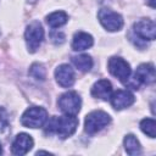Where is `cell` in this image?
Instances as JSON below:
<instances>
[{"label":"cell","mask_w":156,"mask_h":156,"mask_svg":"<svg viewBox=\"0 0 156 156\" xmlns=\"http://www.w3.org/2000/svg\"><path fill=\"white\" fill-rule=\"evenodd\" d=\"M37 0H28V2H35Z\"/></svg>","instance_id":"cb8c5ba5"},{"label":"cell","mask_w":156,"mask_h":156,"mask_svg":"<svg viewBox=\"0 0 156 156\" xmlns=\"http://www.w3.org/2000/svg\"><path fill=\"white\" fill-rule=\"evenodd\" d=\"M140 129L150 138L156 136V122L152 118H145L140 122Z\"/></svg>","instance_id":"ac0fdd59"},{"label":"cell","mask_w":156,"mask_h":156,"mask_svg":"<svg viewBox=\"0 0 156 156\" xmlns=\"http://www.w3.org/2000/svg\"><path fill=\"white\" fill-rule=\"evenodd\" d=\"M33 139L29 134L27 133H20L13 143H12V146H11V152L13 155H17V156H22V155H26L32 147H33Z\"/></svg>","instance_id":"30bf717a"},{"label":"cell","mask_w":156,"mask_h":156,"mask_svg":"<svg viewBox=\"0 0 156 156\" xmlns=\"http://www.w3.org/2000/svg\"><path fill=\"white\" fill-rule=\"evenodd\" d=\"M72 62L73 65L82 72H88L93 67V58L87 55V54H82L78 56H73L72 57Z\"/></svg>","instance_id":"2e32d148"},{"label":"cell","mask_w":156,"mask_h":156,"mask_svg":"<svg viewBox=\"0 0 156 156\" xmlns=\"http://www.w3.org/2000/svg\"><path fill=\"white\" fill-rule=\"evenodd\" d=\"M48 121V112L45 108L39 106H32L27 108L22 117L21 123L27 128H40Z\"/></svg>","instance_id":"7a4b0ae2"},{"label":"cell","mask_w":156,"mask_h":156,"mask_svg":"<svg viewBox=\"0 0 156 156\" xmlns=\"http://www.w3.org/2000/svg\"><path fill=\"white\" fill-rule=\"evenodd\" d=\"M111 122V117L108 113L104 111H93L87 115L84 128L88 134H95L105 128Z\"/></svg>","instance_id":"3957f363"},{"label":"cell","mask_w":156,"mask_h":156,"mask_svg":"<svg viewBox=\"0 0 156 156\" xmlns=\"http://www.w3.org/2000/svg\"><path fill=\"white\" fill-rule=\"evenodd\" d=\"M99 21L101 23V26L110 30V32H116L119 30L123 27V18L119 13L108 10V9H101L98 13Z\"/></svg>","instance_id":"8992f818"},{"label":"cell","mask_w":156,"mask_h":156,"mask_svg":"<svg viewBox=\"0 0 156 156\" xmlns=\"http://www.w3.org/2000/svg\"><path fill=\"white\" fill-rule=\"evenodd\" d=\"M55 78H56V82L62 88H68V87H72L74 83V72L71 66L60 65L55 69Z\"/></svg>","instance_id":"7c38bea8"},{"label":"cell","mask_w":156,"mask_h":156,"mask_svg":"<svg viewBox=\"0 0 156 156\" xmlns=\"http://www.w3.org/2000/svg\"><path fill=\"white\" fill-rule=\"evenodd\" d=\"M156 74H155V67L152 63H143L140 65L134 74V82L129 83V87L133 89H138L140 83L144 84H151L155 82Z\"/></svg>","instance_id":"ba28073f"},{"label":"cell","mask_w":156,"mask_h":156,"mask_svg":"<svg viewBox=\"0 0 156 156\" xmlns=\"http://www.w3.org/2000/svg\"><path fill=\"white\" fill-rule=\"evenodd\" d=\"M94 44V39L90 34L85 32H78L74 34L72 40V49L74 51H83L91 48Z\"/></svg>","instance_id":"5bb4252c"},{"label":"cell","mask_w":156,"mask_h":156,"mask_svg":"<svg viewBox=\"0 0 156 156\" xmlns=\"http://www.w3.org/2000/svg\"><path fill=\"white\" fill-rule=\"evenodd\" d=\"M123 143H124V149H126L128 155L138 156V155L141 154V146H140V143H139V140L136 139L135 135H133V134L126 135Z\"/></svg>","instance_id":"9a60e30c"},{"label":"cell","mask_w":156,"mask_h":156,"mask_svg":"<svg viewBox=\"0 0 156 156\" xmlns=\"http://www.w3.org/2000/svg\"><path fill=\"white\" fill-rule=\"evenodd\" d=\"M50 38L55 44H62L65 41V34L62 32H52L50 34Z\"/></svg>","instance_id":"44dd1931"},{"label":"cell","mask_w":156,"mask_h":156,"mask_svg":"<svg viewBox=\"0 0 156 156\" xmlns=\"http://www.w3.org/2000/svg\"><path fill=\"white\" fill-rule=\"evenodd\" d=\"M9 126V118H7V112L4 107H0V132L6 129Z\"/></svg>","instance_id":"ffe728a7"},{"label":"cell","mask_w":156,"mask_h":156,"mask_svg":"<svg viewBox=\"0 0 156 156\" xmlns=\"http://www.w3.org/2000/svg\"><path fill=\"white\" fill-rule=\"evenodd\" d=\"M2 154V147H1V144H0V155Z\"/></svg>","instance_id":"603a6c76"},{"label":"cell","mask_w":156,"mask_h":156,"mask_svg":"<svg viewBox=\"0 0 156 156\" xmlns=\"http://www.w3.org/2000/svg\"><path fill=\"white\" fill-rule=\"evenodd\" d=\"M24 39L29 52H35L44 39V29L38 21L29 23L24 32Z\"/></svg>","instance_id":"277c9868"},{"label":"cell","mask_w":156,"mask_h":156,"mask_svg":"<svg viewBox=\"0 0 156 156\" xmlns=\"http://www.w3.org/2000/svg\"><path fill=\"white\" fill-rule=\"evenodd\" d=\"M67 15L63 12V11H56V12H52L50 13L48 17H46V22L50 27L52 28H58L61 26H63L66 22H67Z\"/></svg>","instance_id":"e0dca14e"},{"label":"cell","mask_w":156,"mask_h":156,"mask_svg":"<svg viewBox=\"0 0 156 156\" xmlns=\"http://www.w3.org/2000/svg\"><path fill=\"white\" fill-rule=\"evenodd\" d=\"M110 99L111 105L115 110H123L126 107H129L135 101L134 95L128 90H117L110 96Z\"/></svg>","instance_id":"8fae6325"},{"label":"cell","mask_w":156,"mask_h":156,"mask_svg":"<svg viewBox=\"0 0 156 156\" xmlns=\"http://www.w3.org/2000/svg\"><path fill=\"white\" fill-rule=\"evenodd\" d=\"M146 2H147L151 7H155V0H146Z\"/></svg>","instance_id":"7402d4cb"},{"label":"cell","mask_w":156,"mask_h":156,"mask_svg":"<svg viewBox=\"0 0 156 156\" xmlns=\"http://www.w3.org/2000/svg\"><path fill=\"white\" fill-rule=\"evenodd\" d=\"M78 127V119L76 116H54L49 121H46L45 133L56 134L61 139H66L71 136Z\"/></svg>","instance_id":"6da1fadb"},{"label":"cell","mask_w":156,"mask_h":156,"mask_svg":"<svg viewBox=\"0 0 156 156\" xmlns=\"http://www.w3.org/2000/svg\"><path fill=\"white\" fill-rule=\"evenodd\" d=\"M29 76L37 80H44L46 78V69L41 63H33L29 68Z\"/></svg>","instance_id":"d6986e66"},{"label":"cell","mask_w":156,"mask_h":156,"mask_svg":"<svg viewBox=\"0 0 156 156\" xmlns=\"http://www.w3.org/2000/svg\"><path fill=\"white\" fill-rule=\"evenodd\" d=\"M107 67H108V71L110 73L118 78L122 83H127L130 78V66L129 63L123 60L122 57H111L108 60V63H107Z\"/></svg>","instance_id":"52a82bcc"},{"label":"cell","mask_w":156,"mask_h":156,"mask_svg":"<svg viewBox=\"0 0 156 156\" xmlns=\"http://www.w3.org/2000/svg\"><path fill=\"white\" fill-rule=\"evenodd\" d=\"M134 33L143 40H154L156 35V26L152 20L141 18L134 23Z\"/></svg>","instance_id":"9c48e42d"},{"label":"cell","mask_w":156,"mask_h":156,"mask_svg":"<svg viewBox=\"0 0 156 156\" xmlns=\"http://www.w3.org/2000/svg\"><path fill=\"white\" fill-rule=\"evenodd\" d=\"M58 107L60 110L69 116H76L82 106V99L79 96L78 93L76 91H67L65 94H62L58 98Z\"/></svg>","instance_id":"5b68a950"},{"label":"cell","mask_w":156,"mask_h":156,"mask_svg":"<svg viewBox=\"0 0 156 156\" xmlns=\"http://www.w3.org/2000/svg\"><path fill=\"white\" fill-rule=\"evenodd\" d=\"M112 94V85L107 79L98 80L91 88V95L101 100H108Z\"/></svg>","instance_id":"4fadbf2b"}]
</instances>
